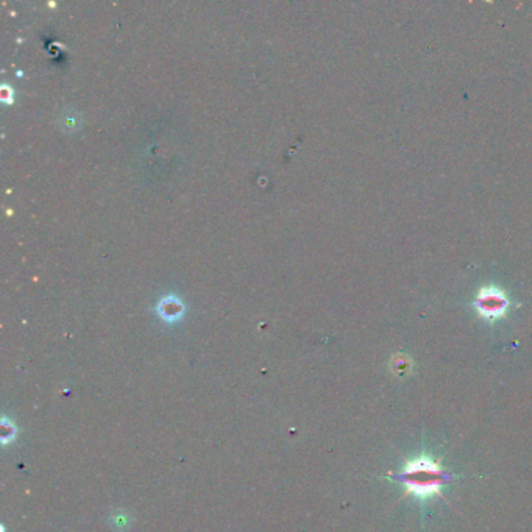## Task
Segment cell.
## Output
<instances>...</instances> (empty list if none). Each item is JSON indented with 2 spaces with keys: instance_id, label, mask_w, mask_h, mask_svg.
Listing matches in <instances>:
<instances>
[{
  "instance_id": "cell-1",
  "label": "cell",
  "mask_w": 532,
  "mask_h": 532,
  "mask_svg": "<svg viewBox=\"0 0 532 532\" xmlns=\"http://www.w3.org/2000/svg\"><path fill=\"white\" fill-rule=\"evenodd\" d=\"M393 481L405 487V496H414L417 501L425 503L434 496L443 498L442 489L453 479L440 461H434L428 453H420L412 459H406Z\"/></svg>"
},
{
  "instance_id": "cell-2",
  "label": "cell",
  "mask_w": 532,
  "mask_h": 532,
  "mask_svg": "<svg viewBox=\"0 0 532 532\" xmlns=\"http://www.w3.org/2000/svg\"><path fill=\"white\" fill-rule=\"evenodd\" d=\"M510 302L506 292L500 288H482L475 298V309L484 320H498L506 316Z\"/></svg>"
},
{
  "instance_id": "cell-3",
  "label": "cell",
  "mask_w": 532,
  "mask_h": 532,
  "mask_svg": "<svg viewBox=\"0 0 532 532\" xmlns=\"http://www.w3.org/2000/svg\"><path fill=\"white\" fill-rule=\"evenodd\" d=\"M392 373L398 378H405L412 372V360L406 354H395L391 363Z\"/></svg>"
}]
</instances>
